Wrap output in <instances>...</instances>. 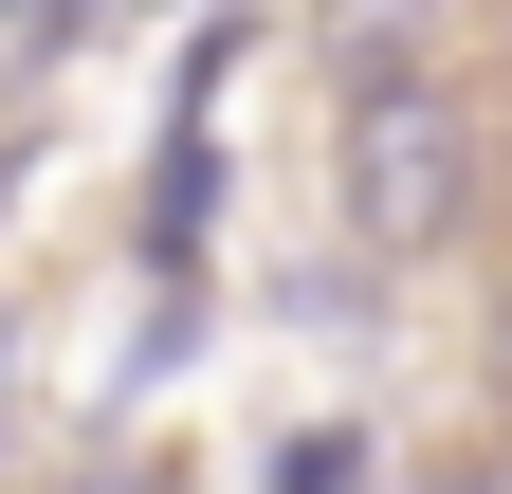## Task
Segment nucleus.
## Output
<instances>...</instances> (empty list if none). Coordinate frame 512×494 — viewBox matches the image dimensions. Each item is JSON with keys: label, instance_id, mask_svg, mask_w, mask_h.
Returning a JSON list of instances; mask_svg holds the SVG:
<instances>
[{"label": "nucleus", "instance_id": "obj_1", "mask_svg": "<svg viewBox=\"0 0 512 494\" xmlns=\"http://www.w3.org/2000/svg\"><path fill=\"white\" fill-rule=\"evenodd\" d=\"M476 202H494V129H476V92L439 74H366L348 92V129H330V220L366 238L384 275H421V257H458L476 238Z\"/></svg>", "mask_w": 512, "mask_h": 494}, {"label": "nucleus", "instance_id": "obj_2", "mask_svg": "<svg viewBox=\"0 0 512 494\" xmlns=\"http://www.w3.org/2000/svg\"><path fill=\"white\" fill-rule=\"evenodd\" d=\"M128 257H147V293H202V257H220V110H165L147 202H128Z\"/></svg>", "mask_w": 512, "mask_h": 494}, {"label": "nucleus", "instance_id": "obj_3", "mask_svg": "<svg viewBox=\"0 0 512 494\" xmlns=\"http://www.w3.org/2000/svg\"><path fill=\"white\" fill-rule=\"evenodd\" d=\"M439 19H458V0H311V37H330V74H348V92H366V74H421Z\"/></svg>", "mask_w": 512, "mask_h": 494}, {"label": "nucleus", "instance_id": "obj_4", "mask_svg": "<svg viewBox=\"0 0 512 494\" xmlns=\"http://www.w3.org/2000/svg\"><path fill=\"white\" fill-rule=\"evenodd\" d=\"M256 494H384V458H366V421H293L256 458Z\"/></svg>", "mask_w": 512, "mask_h": 494}, {"label": "nucleus", "instance_id": "obj_5", "mask_svg": "<svg viewBox=\"0 0 512 494\" xmlns=\"http://www.w3.org/2000/svg\"><path fill=\"white\" fill-rule=\"evenodd\" d=\"M256 37H275V19H256V0H220V19H202V37H183V74H165V110H220Z\"/></svg>", "mask_w": 512, "mask_h": 494}, {"label": "nucleus", "instance_id": "obj_6", "mask_svg": "<svg viewBox=\"0 0 512 494\" xmlns=\"http://www.w3.org/2000/svg\"><path fill=\"white\" fill-rule=\"evenodd\" d=\"M74 19H92V0H0V55H55Z\"/></svg>", "mask_w": 512, "mask_h": 494}, {"label": "nucleus", "instance_id": "obj_7", "mask_svg": "<svg viewBox=\"0 0 512 494\" xmlns=\"http://www.w3.org/2000/svg\"><path fill=\"white\" fill-rule=\"evenodd\" d=\"M92 494H183V458H110V476H92Z\"/></svg>", "mask_w": 512, "mask_h": 494}, {"label": "nucleus", "instance_id": "obj_8", "mask_svg": "<svg viewBox=\"0 0 512 494\" xmlns=\"http://www.w3.org/2000/svg\"><path fill=\"white\" fill-rule=\"evenodd\" d=\"M0 440H19V312H0Z\"/></svg>", "mask_w": 512, "mask_h": 494}, {"label": "nucleus", "instance_id": "obj_9", "mask_svg": "<svg viewBox=\"0 0 512 494\" xmlns=\"http://www.w3.org/2000/svg\"><path fill=\"white\" fill-rule=\"evenodd\" d=\"M494 421H512V312H494Z\"/></svg>", "mask_w": 512, "mask_h": 494}]
</instances>
